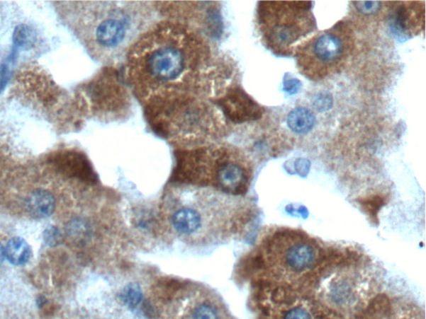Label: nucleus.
Here are the masks:
<instances>
[{
  "label": "nucleus",
  "mask_w": 426,
  "mask_h": 319,
  "mask_svg": "<svg viewBox=\"0 0 426 319\" xmlns=\"http://www.w3.org/2000/svg\"><path fill=\"white\" fill-rule=\"evenodd\" d=\"M125 79L142 104L186 93L213 100L229 87L232 69L210 40L183 23L155 22L125 55Z\"/></svg>",
  "instance_id": "nucleus-1"
},
{
  "label": "nucleus",
  "mask_w": 426,
  "mask_h": 319,
  "mask_svg": "<svg viewBox=\"0 0 426 319\" xmlns=\"http://www.w3.org/2000/svg\"><path fill=\"white\" fill-rule=\"evenodd\" d=\"M57 16L91 58L109 66L155 23V3L146 1L52 2Z\"/></svg>",
  "instance_id": "nucleus-2"
},
{
  "label": "nucleus",
  "mask_w": 426,
  "mask_h": 319,
  "mask_svg": "<svg viewBox=\"0 0 426 319\" xmlns=\"http://www.w3.org/2000/svg\"><path fill=\"white\" fill-rule=\"evenodd\" d=\"M142 106L152 131L178 149L217 144L228 132V122L219 109L196 95H164Z\"/></svg>",
  "instance_id": "nucleus-3"
},
{
  "label": "nucleus",
  "mask_w": 426,
  "mask_h": 319,
  "mask_svg": "<svg viewBox=\"0 0 426 319\" xmlns=\"http://www.w3.org/2000/svg\"><path fill=\"white\" fill-rule=\"evenodd\" d=\"M85 108L102 122L127 121L133 113L130 92L121 73L106 66L83 88Z\"/></svg>",
  "instance_id": "nucleus-4"
},
{
  "label": "nucleus",
  "mask_w": 426,
  "mask_h": 319,
  "mask_svg": "<svg viewBox=\"0 0 426 319\" xmlns=\"http://www.w3.org/2000/svg\"><path fill=\"white\" fill-rule=\"evenodd\" d=\"M166 20L183 23L206 37L217 39L223 33L218 2H155Z\"/></svg>",
  "instance_id": "nucleus-5"
},
{
  "label": "nucleus",
  "mask_w": 426,
  "mask_h": 319,
  "mask_svg": "<svg viewBox=\"0 0 426 319\" xmlns=\"http://www.w3.org/2000/svg\"><path fill=\"white\" fill-rule=\"evenodd\" d=\"M228 122L241 124L262 117V109L237 86L230 85L216 98L211 100Z\"/></svg>",
  "instance_id": "nucleus-6"
},
{
  "label": "nucleus",
  "mask_w": 426,
  "mask_h": 319,
  "mask_svg": "<svg viewBox=\"0 0 426 319\" xmlns=\"http://www.w3.org/2000/svg\"><path fill=\"white\" fill-rule=\"evenodd\" d=\"M248 180L247 169L235 159V153L230 149L218 171L215 187L228 194L244 195L247 192Z\"/></svg>",
  "instance_id": "nucleus-7"
},
{
  "label": "nucleus",
  "mask_w": 426,
  "mask_h": 319,
  "mask_svg": "<svg viewBox=\"0 0 426 319\" xmlns=\"http://www.w3.org/2000/svg\"><path fill=\"white\" fill-rule=\"evenodd\" d=\"M171 226L181 236H190L203 227V217L191 207H181L172 214Z\"/></svg>",
  "instance_id": "nucleus-8"
},
{
  "label": "nucleus",
  "mask_w": 426,
  "mask_h": 319,
  "mask_svg": "<svg viewBox=\"0 0 426 319\" xmlns=\"http://www.w3.org/2000/svg\"><path fill=\"white\" fill-rule=\"evenodd\" d=\"M344 50L343 42L332 33H325L315 41L313 52L315 58L324 64L333 63L340 59Z\"/></svg>",
  "instance_id": "nucleus-9"
},
{
  "label": "nucleus",
  "mask_w": 426,
  "mask_h": 319,
  "mask_svg": "<svg viewBox=\"0 0 426 319\" xmlns=\"http://www.w3.org/2000/svg\"><path fill=\"white\" fill-rule=\"evenodd\" d=\"M27 207L33 217L38 219L49 217L55 211L54 194L46 189L33 190L27 198Z\"/></svg>",
  "instance_id": "nucleus-10"
},
{
  "label": "nucleus",
  "mask_w": 426,
  "mask_h": 319,
  "mask_svg": "<svg viewBox=\"0 0 426 319\" xmlns=\"http://www.w3.org/2000/svg\"><path fill=\"white\" fill-rule=\"evenodd\" d=\"M286 263L295 271H303L310 267L315 260V251L312 246L298 244L286 252Z\"/></svg>",
  "instance_id": "nucleus-11"
},
{
  "label": "nucleus",
  "mask_w": 426,
  "mask_h": 319,
  "mask_svg": "<svg viewBox=\"0 0 426 319\" xmlns=\"http://www.w3.org/2000/svg\"><path fill=\"white\" fill-rule=\"evenodd\" d=\"M286 122L290 129L296 134H306L314 127L315 117L308 108H296L289 112Z\"/></svg>",
  "instance_id": "nucleus-12"
},
{
  "label": "nucleus",
  "mask_w": 426,
  "mask_h": 319,
  "mask_svg": "<svg viewBox=\"0 0 426 319\" xmlns=\"http://www.w3.org/2000/svg\"><path fill=\"white\" fill-rule=\"evenodd\" d=\"M30 247L23 238L14 237L8 242L6 256L13 265H26L30 260Z\"/></svg>",
  "instance_id": "nucleus-13"
},
{
  "label": "nucleus",
  "mask_w": 426,
  "mask_h": 319,
  "mask_svg": "<svg viewBox=\"0 0 426 319\" xmlns=\"http://www.w3.org/2000/svg\"><path fill=\"white\" fill-rule=\"evenodd\" d=\"M391 303L388 298L384 294L378 295L370 303L369 306L363 314L362 319H379L390 311Z\"/></svg>",
  "instance_id": "nucleus-14"
},
{
  "label": "nucleus",
  "mask_w": 426,
  "mask_h": 319,
  "mask_svg": "<svg viewBox=\"0 0 426 319\" xmlns=\"http://www.w3.org/2000/svg\"><path fill=\"white\" fill-rule=\"evenodd\" d=\"M358 202L361 204L363 211L369 216L372 222L378 225V223H379L378 214H379L381 208L385 206L386 203V198L376 195V196L361 199Z\"/></svg>",
  "instance_id": "nucleus-15"
},
{
  "label": "nucleus",
  "mask_w": 426,
  "mask_h": 319,
  "mask_svg": "<svg viewBox=\"0 0 426 319\" xmlns=\"http://www.w3.org/2000/svg\"><path fill=\"white\" fill-rule=\"evenodd\" d=\"M142 298V290L140 285L135 283L128 284L119 295V298L124 306L129 308H134L140 306Z\"/></svg>",
  "instance_id": "nucleus-16"
},
{
  "label": "nucleus",
  "mask_w": 426,
  "mask_h": 319,
  "mask_svg": "<svg viewBox=\"0 0 426 319\" xmlns=\"http://www.w3.org/2000/svg\"><path fill=\"white\" fill-rule=\"evenodd\" d=\"M13 17V8L11 4L0 1V40L11 27Z\"/></svg>",
  "instance_id": "nucleus-17"
},
{
  "label": "nucleus",
  "mask_w": 426,
  "mask_h": 319,
  "mask_svg": "<svg viewBox=\"0 0 426 319\" xmlns=\"http://www.w3.org/2000/svg\"><path fill=\"white\" fill-rule=\"evenodd\" d=\"M194 319H219L216 309L209 304H201L194 309Z\"/></svg>",
  "instance_id": "nucleus-18"
},
{
  "label": "nucleus",
  "mask_w": 426,
  "mask_h": 319,
  "mask_svg": "<svg viewBox=\"0 0 426 319\" xmlns=\"http://www.w3.org/2000/svg\"><path fill=\"white\" fill-rule=\"evenodd\" d=\"M332 294L334 301L343 303L350 296L351 289L346 282H340L335 284Z\"/></svg>",
  "instance_id": "nucleus-19"
},
{
  "label": "nucleus",
  "mask_w": 426,
  "mask_h": 319,
  "mask_svg": "<svg viewBox=\"0 0 426 319\" xmlns=\"http://www.w3.org/2000/svg\"><path fill=\"white\" fill-rule=\"evenodd\" d=\"M294 294L290 287H279L274 290L272 294V300L276 303H287L293 301Z\"/></svg>",
  "instance_id": "nucleus-20"
},
{
  "label": "nucleus",
  "mask_w": 426,
  "mask_h": 319,
  "mask_svg": "<svg viewBox=\"0 0 426 319\" xmlns=\"http://www.w3.org/2000/svg\"><path fill=\"white\" fill-rule=\"evenodd\" d=\"M354 4H355L357 11L363 14H366V16L377 13L380 11L381 6V3L376 1H360Z\"/></svg>",
  "instance_id": "nucleus-21"
},
{
  "label": "nucleus",
  "mask_w": 426,
  "mask_h": 319,
  "mask_svg": "<svg viewBox=\"0 0 426 319\" xmlns=\"http://www.w3.org/2000/svg\"><path fill=\"white\" fill-rule=\"evenodd\" d=\"M284 85V91L290 95L298 93L301 87L300 81L291 77L289 74L286 75Z\"/></svg>",
  "instance_id": "nucleus-22"
},
{
  "label": "nucleus",
  "mask_w": 426,
  "mask_h": 319,
  "mask_svg": "<svg viewBox=\"0 0 426 319\" xmlns=\"http://www.w3.org/2000/svg\"><path fill=\"white\" fill-rule=\"evenodd\" d=\"M60 239V234L57 228L51 226L47 228L45 232V240L46 241V244L50 246H55L59 244Z\"/></svg>",
  "instance_id": "nucleus-23"
},
{
  "label": "nucleus",
  "mask_w": 426,
  "mask_h": 319,
  "mask_svg": "<svg viewBox=\"0 0 426 319\" xmlns=\"http://www.w3.org/2000/svg\"><path fill=\"white\" fill-rule=\"evenodd\" d=\"M314 105L318 111H327L328 109L332 108V100L327 94L320 95L318 98H315Z\"/></svg>",
  "instance_id": "nucleus-24"
},
{
  "label": "nucleus",
  "mask_w": 426,
  "mask_h": 319,
  "mask_svg": "<svg viewBox=\"0 0 426 319\" xmlns=\"http://www.w3.org/2000/svg\"><path fill=\"white\" fill-rule=\"evenodd\" d=\"M284 319H312V316L304 308L298 307L287 312Z\"/></svg>",
  "instance_id": "nucleus-25"
},
{
  "label": "nucleus",
  "mask_w": 426,
  "mask_h": 319,
  "mask_svg": "<svg viewBox=\"0 0 426 319\" xmlns=\"http://www.w3.org/2000/svg\"><path fill=\"white\" fill-rule=\"evenodd\" d=\"M4 257H6V250L1 244H0V265L4 262Z\"/></svg>",
  "instance_id": "nucleus-26"
}]
</instances>
